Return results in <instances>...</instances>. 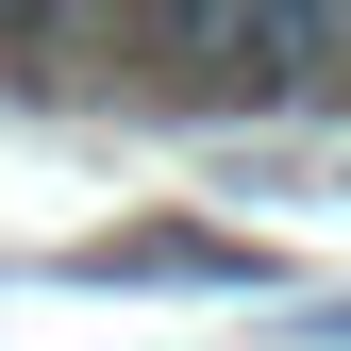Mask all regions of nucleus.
Here are the masks:
<instances>
[{"instance_id":"obj_1","label":"nucleus","mask_w":351,"mask_h":351,"mask_svg":"<svg viewBox=\"0 0 351 351\" xmlns=\"http://www.w3.org/2000/svg\"><path fill=\"white\" fill-rule=\"evenodd\" d=\"M51 17H67V0H0V34H17V51H34V34H51Z\"/></svg>"}]
</instances>
